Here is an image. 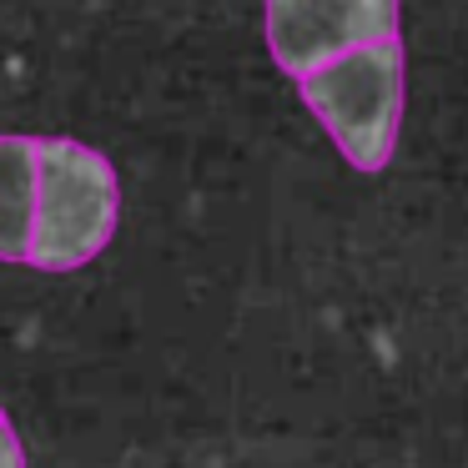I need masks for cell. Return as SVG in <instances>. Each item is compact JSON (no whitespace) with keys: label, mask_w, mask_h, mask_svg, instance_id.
I'll list each match as a JSON object with an SVG mask.
<instances>
[{"label":"cell","mask_w":468,"mask_h":468,"mask_svg":"<svg viewBox=\"0 0 468 468\" xmlns=\"http://www.w3.org/2000/svg\"><path fill=\"white\" fill-rule=\"evenodd\" d=\"M403 41L357 46V51L337 56V61L317 66L297 81L303 106L323 122V132L333 136V146L347 156V166L357 172H383L393 162L398 132H403Z\"/></svg>","instance_id":"cell-1"},{"label":"cell","mask_w":468,"mask_h":468,"mask_svg":"<svg viewBox=\"0 0 468 468\" xmlns=\"http://www.w3.org/2000/svg\"><path fill=\"white\" fill-rule=\"evenodd\" d=\"M122 222V182L96 146L76 136L41 142V202H36L31 267L76 272L96 262Z\"/></svg>","instance_id":"cell-2"},{"label":"cell","mask_w":468,"mask_h":468,"mask_svg":"<svg viewBox=\"0 0 468 468\" xmlns=\"http://www.w3.org/2000/svg\"><path fill=\"white\" fill-rule=\"evenodd\" d=\"M403 0H262V31L277 71L297 76L398 36Z\"/></svg>","instance_id":"cell-3"},{"label":"cell","mask_w":468,"mask_h":468,"mask_svg":"<svg viewBox=\"0 0 468 468\" xmlns=\"http://www.w3.org/2000/svg\"><path fill=\"white\" fill-rule=\"evenodd\" d=\"M36 202H41V142L0 136V262H31Z\"/></svg>","instance_id":"cell-4"},{"label":"cell","mask_w":468,"mask_h":468,"mask_svg":"<svg viewBox=\"0 0 468 468\" xmlns=\"http://www.w3.org/2000/svg\"><path fill=\"white\" fill-rule=\"evenodd\" d=\"M0 468H26V448L16 438L11 418H0Z\"/></svg>","instance_id":"cell-5"},{"label":"cell","mask_w":468,"mask_h":468,"mask_svg":"<svg viewBox=\"0 0 468 468\" xmlns=\"http://www.w3.org/2000/svg\"><path fill=\"white\" fill-rule=\"evenodd\" d=\"M0 418H5V408H0Z\"/></svg>","instance_id":"cell-6"}]
</instances>
